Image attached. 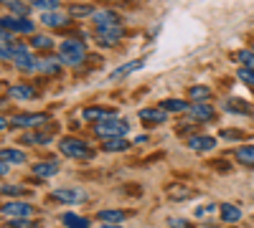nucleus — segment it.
<instances>
[{"label":"nucleus","mask_w":254,"mask_h":228,"mask_svg":"<svg viewBox=\"0 0 254 228\" xmlns=\"http://www.w3.org/2000/svg\"><path fill=\"white\" fill-rule=\"evenodd\" d=\"M8 228H38L36 221H28V218H13L8 223Z\"/></svg>","instance_id":"nucleus-36"},{"label":"nucleus","mask_w":254,"mask_h":228,"mask_svg":"<svg viewBox=\"0 0 254 228\" xmlns=\"http://www.w3.org/2000/svg\"><path fill=\"white\" fill-rule=\"evenodd\" d=\"M221 137H224V139H239V137H244V132H237V130L224 132V130H221Z\"/></svg>","instance_id":"nucleus-41"},{"label":"nucleus","mask_w":254,"mask_h":228,"mask_svg":"<svg viewBox=\"0 0 254 228\" xmlns=\"http://www.w3.org/2000/svg\"><path fill=\"white\" fill-rule=\"evenodd\" d=\"M219 213H221V218H224L226 223H237V221L242 218V211L237 208V205H231V203H224L221 208H219Z\"/></svg>","instance_id":"nucleus-20"},{"label":"nucleus","mask_w":254,"mask_h":228,"mask_svg":"<svg viewBox=\"0 0 254 228\" xmlns=\"http://www.w3.org/2000/svg\"><path fill=\"white\" fill-rule=\"evenodd\" d=\"M33 173H36L38 178H54V175L59 173V165H56V162H36V165H33Z\"/></svg>","instance_id":"nucleus-18"},{"label":"nucleus","mask_w":254,"mask_h":228,"mask_svg":"<svg viewBox=\"0 0 254 228\" xmlns=\"http://www.w3.org/2000/svg\"><path fill=\"white\" fill-rule=\"evenodd\" d=\"M237 58L242 61V66L254 69V51H239V53H237Z\"/></svg>","instance_id":"nucleus-37"},{"label":"nucleus","mask_w":254,"mask_h":228,"mask_svg":"<svg viewBox=\"0 0 254 228\" xmlns=\"http://www.w3.org/2000/svg\"><path fill=\"white\" fill-rule=\"evenodd\" d=\"M49 117L46 114H18L10 119L13 127H36V124H44Z\"/></svg>","instance_id":"nucleus-12"},{"label":"nucleus","mask_w":254,"mask_h":228,"mask_svg":"<svg viewBox=\"0 0 254 228\" xmlns=\"http://www.w3.org/2000/svg\"><path fill=\"white\" fill-rule=\"evenodd\" d=\"M5 173H8V162L0 160V175H5Z\"/></svg>","instance_id":"nucleus-42"},{"label":"nucleus","mask_w":254,"mask_h":228,"mask_svg":"<svg viewBox=\"0 0 254 228\" xmlns=\"http://www.w3.org/2000/svg\"><path fill=\"white\" fill-rule=\"evenodd\" d=\"M69 20H71V13H61V10H49V13L41 15V23H44V26L64 28V26H69Z\"/></svg>","instance_id":"nucleus-8"},{"label":"nucleus","mask_w":254,"mask_h":228,"mask_svg":"<svg viewBox=\"0 0 254 228\" xmlns=\"http://www.w3.org/2000/svg\"><path fill=\"white\" fill-rule=\"evenodd\" d=\"M61 223L66 226V228H89V221H87V218L74 216V213H66V216L61 218Z\"/></svg>","instance_id":"nucleus-26"},{"label":"nucleus","mask_w":254,"mask_h":228,"mask_svg":"<svg viewBox=\"0 0 254 228\" xmlns=\"http://www.w3.org/2000/svg\"><path fill=\"white\" fill-rule=\"evenodd\" d=\"M0 160L13 162V165H23V162H26V155L20 152V150H10V147H5V150H0Z\"/></svg>","instance_id":"nucleus-24"},{"label":"nucleus","mask_w":254,"mask_h":228,"mask_svg":"<svg viewBox=\"0 0 254 228\" xmlns=\"http://www.w3.org/2000/svg\"><path fill=\"white\" fill-rule=\"evenodd\" d=\"M142 66H145V61H142V58H135V61H130V64L120 66L117 71H112V76H110V79H122V76H127V74H132V71L142 69Z\"/></svg>","instance_id":"nucleus-19"},{"label":"nucleus","mask_w":254,"mask_h":228,"mask_svg":"<svg viewBox=\"0 0 254 228\" xmlns=\"http://www.w3.org/2000/svg\"><path fill=\"white\" fill-rule=\"evenodd\" d=\"M13 99H20V101H28V99H33L36 96V91L28 87V84H20V87H10V91H8Z\"/></svg>","instance_id":"nucleus-22"},{"label":"nucleus","mask_w":254,"mask_h":228,"mask_svg":"<svg viewBox=\"0 0 254 228\" xmlns=\"http://www.w3.org/2000/svg\"><path fill=\"white\" fill-rule=\"evenodd\" d=\"M120 38H122V28H120V26L97 28V44H99V46H115Z\"/></svg>","instance_id":"nucleus-6"},{"label":"nucleus","mask_w":254,"mask_h":228,"mask_svg":"<svg viewBox=\"0 0 254 228\" xmlns=\"http://www.w3.org/2000/svg\"><path fill=\"white\" fill-rule=\"evenodd\" d=\"M102 150L104 152H120V150H127V142L122 137H107L102 144Z\"/></svg>","instance_id":"nucleus-25"},{"label":"nucleus","mask_w":254,"mask_h":228,"mask_svg":"<svg viewBox=\"0 0 254 228\" xmlns=\"http://www.w3.org/2000/svg\"><path fill=\"white\" fill-rule=\"evenodd\" d=\"M8 8H10L15 15H23V18L28 15V8H26L23 3H20V0H13V3H8Z\"/></svg>","instance_id":"nucleus-38"},{"label":"nucleus","mask_w":254,"mask_h":228,"mask_svg":"<svg viewBox=\"0 0 254 228\" xmlns=\"http://www.w3.org/2000/svg\"><path fill=\"white\" fill-rule=\"evenodd\" d=\"M81 117L87 119V122H104V119L115 117V109H107V107H89V109L81 112Z\"/></svg>","instance_id":"nucleus-13"},{"label":"nucleus","mask_w":254,"mask_h":228,"mask_svg":"<svg viewBox=\"0 0 254 228\" xmlns=\"http://www.w3.org/2000/svg\"><path fill=\"white\" fill-rule=\"evenodd\" d=\"M188 117L196 122H211L214 119V109H211L206 101H196L193 107H188Z\"/></svg>","instance_id":"nucleus-9"},{"label":"nucleus","mask_w":254,"mask_h":228,"mask_svg":"<svg viewBox=\"0 0 254 228\" xmlns=\"http://www.w3.org/2000/svg\"><path fill=\"white\" fill-rule=\"evenodd\" d=\"M54 200H61V203H84L87 200V193L84 190H74V188H59L51 193Z\"/></svg>","instance_id":"nucleus-7"},{"label":"nucleus","mask_w":254,"mask_h":228,"mask_svg":"<svg viewBox=\"0 0 254 228\" xmlns=\"http://www.w3.org/2000/svg\"><path fill=\"white\" fill-rule=\"evenodd\" d=\"M214 147H216V139L208 137V135H198V137H190L188 139V150H193V152H208V150H214Z\"/></svg>","instance_id":"nucleus-10"},{"label":"nucleus","mask_w":254,"mask_h":228,"mask_svg":"<svg viewBox=\"0 0 254 228\" xmlns=\"http://www.w3.org/2000/svg\"><path fill=\"white\" fill-rule=\"evenodd\" d=\"M0 193H3V195H13V198H20L23 193H31V190L20 188V185H3V188H0Z\"/></svg>","instance_id":"nucleus-33"},{"label":"nucleus","mask_w":254,"mask_h":228,"mask_svg":"<svg viewBox=\"0 0 254 228\" xmlns=\"http://www.w3.org/2000/svg\"><path fill=\"white\" fill-rule=\"evenodd\" d=\"M237 162H242L244 168H252L254 170V144H242V147L234 152Z\"/></svg>","instance_id":"nucleus-14"},{"label":"nucleus","mask_w":254,"mask_h":228,"mask_svg":"<svg viewBox=\"0 0 254 228\" xmlns=\"http://www.w3.org/2000/svg\"><path fill=\"white\" fill-rule=\"evenodd\" d=\"M71 15L74 18H92L94 15V8L92 5H74L71 8Z\"/></svg>","instance_id":"nucleus-34"},{"label":"nucleus","mask_w":254,"mask_h":228,"mask_svg":"<svg viewBox=\"0 0 254 228\" xmlns=\"http://www.w3.org/2000/svg\"><path fill=\"white\" fill-rule=\"evenodd\" d=\"M3 41H8V31L0 28V44H3Z\"/></svg>","instance_id":"nucleus-43"},{"label":"nucleus","mask_w":254,"mask_h":228,"mask_svg":"<svg viewBox=\"0 0 254 228\" xmlns=\"http://www.w3.org/2000/svg\"><path fill=\"white\" fill-rule=\"evenodd\" d=\"M99 221L102 223H122L125 221V213L122 211H99Z\"/></svg>","instance_id":"nucleus-28"},{"label":"nucleus","mask_w":254,"mask_h":228,"mask_svg":"<svg viewBox=\"0 0 254 228\" xmlns=\"http://www.w3.org/2000/svg\"><path fill=\"white\" fill-rule=\"evenodd\" d=\"M15 66H18L20 71H36V69H38V61L26 51V53H20V56L15 58Z\"/></svg>","instance_id":"nucleus-21"},{"label":"nucleus","mask_w":254,"mask_h":228,"mask_svg":"<svg viewBox=\"0 0 254 228\" xmlns=\"http://www.w3.org/2000/svg\"><path fill=\"white\" fill-rule=\"evenodd\" d=\"M239 79H242V81H247L249 87H254V69H247V66H244V69H239Z\"/></svg>","instance_id":"nucleus-39"},{"label":"nucleus","mask_w":254,"mask_h":228,"mask_svg":"<svg viewBox=\"0 0 254 228\" xmlns=\"http://www.w3.org/2000/svg\"><path fill=\"white\" fill-rule=\"evenodd\" d=\"M38 71L41 74H59L61 71V61L59 58H44V61H38Z\"/></svg>","instance_id":"nucleus-23"},{"label":"nucleus","mask_w":254,"mask_h":228,"mask_svg":"<svg viewBox=\"0 0 254 228\" xmlns=\"http://www.w3.org/2000/svg\"><path fill=\"white\" fill-rule=\"evenodd\" d=\"M59 56H61L64 64H69V66H79L81 61H84V56H87V51H84V44H81V41L69 38V41H61V46H59Z\"/></svg>","instance_id":"nucleus-2"},{"label":"nucleus","mask_w":254,"mask_h":228,"mask_svg":"<svg viewBox=\"0 0 254 228\" xmlns=\"http://www.w3.org/2000/svg\"><path fill=\"white\" fill-rule=\"evenodd\" d=\"M160 109H168V112H188V104L183 99H165Z\"/></svg>","instance_id":"nucleus-29"},{"label":"nucleus","mask_w":254,"mask_h":228,"mask_svg":"<svg viewBox=\"0 0 254 228\" xmlns=\"http://www.w3.org/2000/svg\"><path fill=\"white\" fill-rule=\"evenodd\" d=\"M20 53H26V46L23 44H3V46H0V61L18 58Z\"/></svg>","instance_id":"nucleus-16"},{"label":"nucleus","mask_w":254,"mask_h":228,"mask_svg":"<svg viewBox=\"0 0 254 228\" xmlns=\"http://www.w3.org/2000/svg\"><path fill=\"white\" fill-rule=\"evenodd\" d=\"M31 3V8H38V10H44V13H49V10H61L59 8V0H28Z\"/></svg>","instance_id":"nucleus-30"},{"label":"nucleus","mask_w":254,"mask_h":228,"mask_svg":"<svg viewBox=\"0 0 254 228\" xmlns=\"http://www.w3.org/2000/svg\"><path fill=\"white\" fill-rule=\"evenodd\" d=\"M94 23H97V28H110V26H120V15L117 13H112V10H94Z\"/></svg>","instance_id":"nucleus-11"},{"label":"nucleus","mask_w":254,"mask_h":228,"mask_svg":"<svg viewBox=\"0 0 254 228\" xmlns=\"http://www.w3.org/2000/svg\"><path fill=\"white\" fill-rule=\"evenodd\" d=\"M0 28H8V31H15V33H33V23L28 18H0Z\"/></svg>","instance_id":"nucleus-4"},{"label":"nucleus","mask_w":254,"mask_h":228,"mask_svg":"<svg viewBox=\"0 0 254 228\" xmlns=\"http://www.w3.org/2000/svg\"><path fill=\"white\" fill-rule=\"evenodd\" d=\"M94 132L99 135V137H122L125 132H127V122H120V119H115V117H110V119H104V122H97L94 124Z\"/></svg>","instance_id":"nucleus-3"},{"label":"nucleus","mask_w":254,"mask_h":228,"mask_svg":"<svg viewBox=\"0 0 254 228\" xmlns=\"http://www.w3.org/2000/svg\"><path fill=\"white\" fill-rule=\"evenodd\" d=\"M168 195H171L173 200H186V198L193 195V190L186 188V185H171V190H168Z\"/></svg>","instance_id":"nucleus-27"},{"label":"nucleus","mask_w":254,"mask_h":228,"mask_svg":"<svg viewBox=\"0 0 254 228\" xmlns=\"http://www.w3.org/2000/svg\"><path fill=\"white\" fill-rule=\"evenodd\" d=\"M23 142L26 144H46V142H51V135H41V132H36V135H26L23 137Z\"/></svg>","instance_id":"nucleus-32"},{"label":"nucleus","mask_w":254,"mask_h":228,"mask_svg":"<svg viewBox=\"0 0 254 228\" xmlns=\"http://www.w3.org/2000/svg\"><path fill=\"white\" fill-rule=\"evenodd\" d=\"M188 96L193 99V101H208L211 99V89L208 87H190Z\"/></svg>","instance_id":"nucleus-31"},{"label":"nucleus","mask_w":254,"mask_h":228,"mask_svg":"<svg viewBox=\"0 0 254 228\" xmlns=\"http://www.w3.org/2000/svg\"><path fill=\"white\" fill-rule=\"evenodd\" d=\"M140 119L145 124H163L168 119L165 109H140Z\"/></svg>","instance_id":"nucleus-15"},{"label":"nucleus","mask_w":254,"mask_h":228,"mask_svg":"<svg viewBox=\"0 0 254 228\" xmlns=\"http://www.w3.org/2000/svg\"><path fill=\"white\" fill-rule=\"evenodd\" d=\"M102 228H120V226H115V223H104Z\"/></svg>","instance_id":"nucleus-45"},{"label":"nucleus","mask_w":254,"mask_h":228,"mask_svg":"<svg viewBox=\"0 0 254 228\" xmlns=\"http://www.w3.org/2000/svg\"><path fill=\"white\" fill-rule=\"evenodd\" d=\"M59 150H61V155L74 157V160H89L94 155L89 144L84 142V139H76V137H64L59 142Z\"/></svg>","instance_id":"nucleus-1"},{"label":"nucleus","mask_w":254,"mask_h":228,"mask_svg":"<svg viewBox=\"0 0 254 228\" xmlns=\"http://www.w3.org/2000/svg\"><path fill=\"white\" fill-rule=\"evenodd\" d=\"M168 226H171V228H190L188 221H178V218H171V221H168Z\"/></svg>","instance_id":"nucleus-40"},{"label":"nucleus","mask_w":254,"mask_h":228,"mask_svg":"<svg viewBox=\"0 0 254 228\" xmlns=\"http://www.w3.org/2000/svg\"><path fill=\"white\" fill-rule=\"evenodd\" d=\"M5 127H8V122H5L3 117H0V130H5Z\"/></svg>","instance_id":"nucleus-44"},{"label":"nucleus","mask_w":254,"mask_h":228,"mask_svg":"<svg viewBox=\"0 0 254 228\" xmlns=\"http://www.w3.org/2000/svg\"><path fill=\"white\" fill-rule=\"evenodd\" d=\"M0 213H5V216H10V218H28V216L33 213V205L15 200V203H5L3 208H0Z\"/></svg>","instance_id":"nucleus-5"},{"label":"nucleus","mask_w":254,"mask_h":228,"mask_svg":"<svg viewBox=\"0 0 254 228\" xmlns=\"http://www.w3.org/2000/svg\"><path fill=\"white\" fill-rule=\"evenodd\" d=\"M226 112H234V114H252V107H249V101L244 99H226Z\"/></svg>","instance_id":"nucleus-17"},{"label":"nucleus","mask_w":254,"mask_h":228,"mask_svg":"<svg viewBox=\"0 0 254 228\" xmlns=\"http://www.w3.org/2000/svg\"><path fill=\"white\" fill-rule=\"evenodd\" d=\"M31 44H33V48H51V46H54V41H51L49 36H33V38H31Z\"/></svg>","instance_id":"nucleus-35"}]
</instances>
